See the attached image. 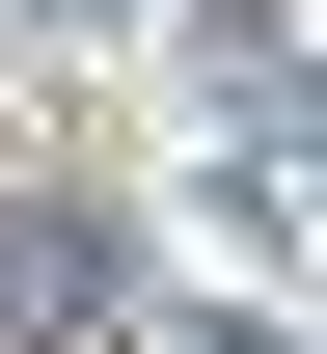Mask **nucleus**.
<instances>
[{
	"label": "nucleus",
	"instance_id": "1",
	"mask_svg": "<svg viewBox=\"0 0 327 354\" xmlns=\"http://www.w3.org/2000/svg\"><path fill=\"white\" fill-rule=\"evenodd\" d=\"M109 300H137V245H109L82 191H28V218H0V354H82Z\"/></svg>",
	"mask_w": 327,
	"mask_h": 354
}]
</instances>
